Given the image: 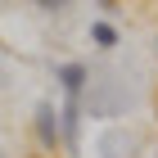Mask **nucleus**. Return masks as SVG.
<instances>
[{
    "label": "nucleus",
    "instance_id": "obj_1",
    "mask_svg": "<svg viewBox=\"0 0 158 158\" xmlns=\"http://www.w3.org/2000/svg\"><path fill=\"white\" fill-rule=\"evenodd\" d=\"M32 135H36V145L45 149V154H59L63 127H59V109H54V99H41L36 109H32Z\"/></svg>",
    "mask_w": 158,
    "mask_h": 158
},
{
    "label": "nucleus",
    "instance_id": "obj_2",
    "mask_svg": "<svg viewBox=\"0 0 158 158\" xmlns=\"http://www.w3.org/2000/svg\"><path fill=\"white\" fill-rule=\"evenodd\" d=\"M54 81H59L63 99H86V90H90V63H81V59H73V63H59Z\"/></svg>",
    "mask_w": 158,
    "mask_h": 158
},
{
    "label": "nucleus",
    "instance_id": "obj_3",
    "mask_svg": "<svg viewBox=\"0 0 158 158\" xmlns=\"http://www.w3.org/2000/svg\"><path fill=\"white\" fill-rule=\"evenodd\" d=\"M90 41H95L99 50H113V45H118V27L104 23V18H95V23H90Z\"/></svg>",
    "mask_w": 158,
    "mask_h": 158
},
{
    "label": "nucleus",
    "instance_id": "obj_5",
    "mask_svg": "<svg viewBox=\"0 0 158 158\" xmlns=\"http://www.w3.org/2000/svg\"><path fill=\"white\" fill-rule=\"evenodd\" d=\"M0 158H9V154H5V149H0Z\"/></svg>",
    "mask_w": 158,
    "mask_h": 158
},
{
    "label": "nucleus",
    "instance_id": "obj_4",
    "mask_svg": "<svg viewBox=\"0 0 158 158\" xmlns=\"http://www.w3.org/2000/svg\"><path fill=\"white\" fill-rule=\"evenodd\" d=\"M32 9H41V14H63V9H73V0H27Z\"/></svg>",
    "mask_w": 158,
    "mask_h": 158
}]
</instances>
